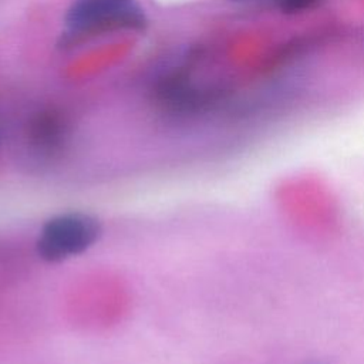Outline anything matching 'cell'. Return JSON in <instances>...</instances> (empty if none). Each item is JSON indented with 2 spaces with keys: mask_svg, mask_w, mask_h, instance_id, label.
Returning a JSON list of instances; mask_svg holds the SVG:
<instances>
[{
  "mask_svg": "<svg viewBox=\"0 0 364 364\" xmlns=\"http://www.w3.org/2000/svg\"><path fill=\"white\" fill-rule=\"evenodd\" d=\"M101 236L100 222L82 212H68L48 219L37 237L36 249L41 259L60 262L80 255Z\"/></svg>",
  "mask_w": 364,
  "mask_h": 364,
  "instance_id": "cell-2",
  "label": "cell"
},
{
  "mask_svg": "<svg viewBox=\"0 0 364 364\" xmlns=\"http://www.w3.org/2000/svg\"><path fill=\"white\" fill-rule=\"evenodd\" d=\"M28 142L40 152L53 154L58 151L67 138V122L64 117L53 109L37 112L28 122Z\"/></svg>",
  "mask_w": 364,
  "mask_h": 364,
  "instance_id": "cell-3",
  "label": "cell"
},
{
  "mask_svg": "<svg viewBox=\"0 0 364 364\" xmlns=\"http://www.w3.org/2000/svg\"><path fill=\"white\" fill-rule=\"evenodd\" d=\"M232 1H237V3H247V1H259V0H232Z\"/></svg>",
  "mask_w": 364,
  "mask_h": 364,
  "instance_id": "cell-5",
  "label": "cell"
},
{
  "mask_svg": "<svg viewBox=\"0 0 364 364\" xmlns=\"http://www.w3.org/2000/svg\"><path fill=\"white\" fill-rule=\"evenodd\" d=\"M323 0H274L276 9L283 14H300L309 10H313Z\"/></svg>",
  "mask_w": 364,
  "mask_h": 364,
  "instance_id": "cell-4",
  "label": "cell"
},
{
  "mask_svg": "<svg viewBox=\"0 0 364 364\" xmlns=\"http://www.w3.org/2000/svg\"><path fill=\"white\" fill-rule=\"evenodd\" d=\"M64 26L65 41L77 43L109 31L141 30L146 17L136 0H73Z\"/></svg>",
  "mask_w": 364,
  "mask_h": 364,
  "instance_id": "cell-1",
  "label": "cell"
}]
</instances>
